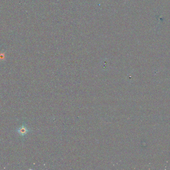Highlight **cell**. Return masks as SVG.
I'll return each instance as SVG.
<instances>
[{"label": "cell", "mask_w": 170, "mask_h": 170, "mask_svg": "<svg viewBox=\"0 0 170 170\" xmlns=\"http://www.w3.org/2000/svg\"><path fill=\"white\" fill-rule=\"evenodd\" d=\"M15 132L17 133V134L21 136L22 140H23L25 136L29 133H30L31 130L27 128L26 124L24 122H23L22 125H21V126L19 127V128H17L15 130Z\"/></svg>", "instance_id": "cell-1"}]
</instances>
